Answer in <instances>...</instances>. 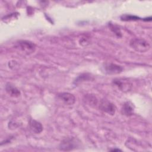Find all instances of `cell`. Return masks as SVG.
<instances>
[{"instance_id": "cell-7", "label": "cell", "mask_w": 152, "mask_h": 152, "mask_svg": "<svg viewBox=\"0 0 152 152\" xmlns=\"http://www.w3.org/2000/svg\"><path fill=\"white\" fill-rule=\"evenodd\" d=\"M123 70V68L118 65L110 63L104 65V71L108 74H117L121 73Z\"/></svg>"}, {"instance_id": "cell-3", "label": "cell", "mask_w": 152, "mask_h": 152, "mask_svg": "<svg viewBox=\"0 0 152 152\" xmlns=\"http://www.w3.org/2000/svg\"><path fill=\"white\" fill-rule=\"evenodd\" d=\"M113 84L119 90L123 92H128L131 90L132 84L126 78H116L113 80Z\"/></svg>"}, {"instance_id": "cell-8", "label": "cell", "mask_w": 152, "mask_h": 152, "mask_svg": "<svg viewBox=\"0 0 152 152\" xmlns=\"http://www.w3.org/2000/svg\"><path fill=\"white\" fill-rule=\"evenodd\" d=\"M29 126L30 130L34 134H40L43 131L42 124L34 119H30Z\"/></svg>"}, {"instance_id": "cell-1", "label": "cell", "mask_w": 152, "mask_h": 152, "mask_svg": "<svg viewBox=\"0 0 152 152\" xmlns=\"http://www.w3.org/2000/svg\"><path fill=\"white\" fill-rule=\"evenodd\" d=\"M130 46L137 52H145L150 48V45L148 42L143 39L135 38L131 40Z\"/></svg>"}, {"instance_id": "cell-5", "label": "cell", "mask_w": 152, "mask_h": 152, "mask_svg": "<svg viewBox=\"0 0 152 152\" xmlns=\"http://www.w3.org/2000/svg\"><path fill=\"white\" fill-rule=\"evenodd\" d=\"M58 97L66 105H72L75 102V97L72 94L68 92L58 94Z\"/></svg>"}, {"instance_id": "cell-10", "label": "cell", "mask_w": 152, "mask_h": 152, "mask_svg": "<svg viewBox=\"0 0 152 152\" xmlns=\"http://www.w3.org/2000/svg\"><path fill=\"white\" fill-rule=\"evenodd\" d=\"M5 90L7 93L12 97H17L20 96V91L19 90L11 83L7 84L5 86Z\"/></svg>"}, {"instance_id": "cell-13", "label": "cell", "mask_w": 152, "mask_h": 152, "mask_svg": "<svg viewBox=\"0 0 152 152\" xmlns=\"http://www.w3.org/2000/svg\"><path fill=\"white\" fill-rule=\"evenodd\" d=\"M110 29L113 31V32H114L119 37L121 36V32L119 30V28L117 27L113 24H110Z\"/></svg>"}, {"instance_id": "cell-9", "label": "cell", "mask_w": 152, "mask_h": 152, "mask_svg": "<svg viewBox=\"0 0 152 152\" xmlns=\"http://www.w3.org/2000/svg\"><path fill=\"white\" fill-rule=\"evenodd\" d=\"M134 107L133 104L131 102H126L122 106L121 112L123 115L130 116L133 115Z\"/></svg>"}, {"instance_id": "cell-4", "label": "cell", "mask_w": 152, "mask_h": 152, "mask_svg": "<svg viewBox=\"0 0 152 152\" xmlns=\"http://www.w3.org/2000/svg\"><path fill=\"white\" fill-rule=\"evenodd\" d=\"M99 109L110 115H115L116 109L115 105L107 100H102L100 101Z\"/></svg>"}, {"instance_id": "cell-2", "label": "cell", "mask_w": 152, "mask_h": 152, "mask_svg": "<svg viewBox=\"0 0 152 152\" xmlns=\"http://www.w3.org/2000/svg\"><path fill=\"white\" fill-rule=\"evenodd\" d=\"M80 141L75 138H67L59 145V149L62 151H71L79 146Z\"/></svg>"}, {"instance_id": "cell-14", "label": "cell", "mask_w": 152, "mask_h": 152, "mask_svg": "<svg viewBox=\"0 0 152 152\" xmlns=\"http://www.w3.org/2000/svg\"><path fill=\"white\" fill-rule=\"evenodd\" d=\"M111 151H120L119 149H113V150H111Z\"/></svg>"}, {"instance_id": "cell-6", "label": "cell", "mask_w": 152, "mask_h": 152, "mask_svg": "<svg viewBox=\"0 0 152 152\" xmlns=\"http://www.w3.org/2000/svg\"><path fill=\"white\" fill-rule=\"evenodd\" d=\"M18 45L23 51L27 53H33L36 49L35 44L28 40H20L18 43Z\"/></svg>"}, {"instance_id": "cell-11", "label": "cell", "mask_w": 152, "mask_h": 152, "mask_svg": "<svg viewBox=\"0 0 152 152\" xmlns=\"http://www.w3.org/2000/svg\"><path fill=\"white\" fill-rule=\"evenodd\" d=\"M121 19L123 21H132V20H138L142 18L134 15L130 14H124L121 17Z\"/></svg>"}, {"instance_id": "cell-12", "label": "cell", "mask_w": 152, "mask_h": 152, "mask_svg": "<svg viewBox=\"0 0 152 152\" xmlns=\"http://www.w3.org/2000/svg\"><path fill=\"white\" fill-rule=\"evenodd\" d=\"M90 79V75H88L87 74H84L81 75H80L75 81V83L77 84L78 82H81L84 80H88Z\"/></svg>"}]
</instances>
